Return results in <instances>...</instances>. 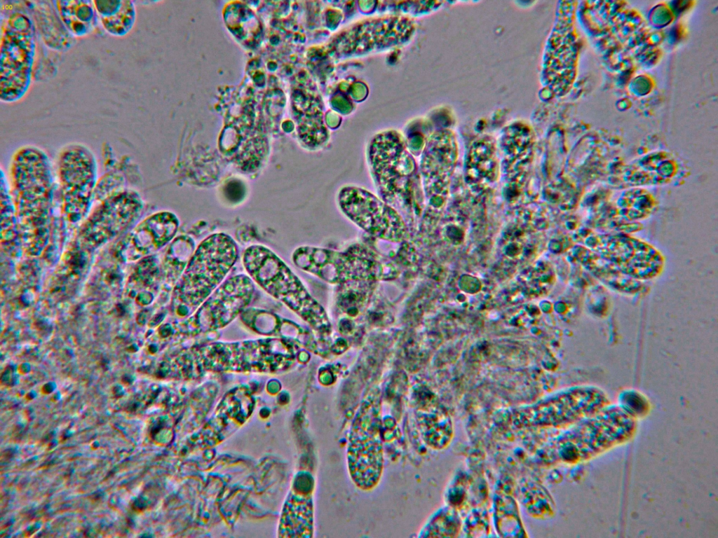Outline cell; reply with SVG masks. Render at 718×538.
Segmentation results:
<instances>
[{"label": "cell", "mask_w": 718, "mask_h": 538, "mask_svg": "<svg viewBox=\"0 0 718 538\" xmlns=\"http://www.w3.org/2000/svg\"><path fill=\"white\" fill-rule=\"evenodd\" d=\"M142 206L135 191H123L109 196L83 220L76 241L88 249L114 241L135 221Z\"/></svg>", "instance_id": "cell-11"}, {"label": "cell", "mask_w": 718, "mask_h": 538, "mask_svg": "<svg viewBox=\"0 0 718 538\" xmlns=\"http://www.w3.org/2000/svg\"><path fill=\"white\" fill-rule=\"evenodd\" d=\"M93 4L103 28L114 36H123L132 29L136 16L130 0H94Z\"/></svg>", "instance_id": "cell-16"}, {"label": "cell", "mask_w": 718, "mask_h": 538, "mask_svg": "<svg viewBox=\"0 0 718 538\" xmlns=\"http://www.w3.org/2000/svg\"><path fill=\"white\" fill-rule=\"evenodd\" d=\"M293 359L288 342L266 338L192 346L174 353L163 364L174 376L191 377L206 371L277 372Z\"/></svg>", "instance_id": "cell-2"}, {"label": "cell", "mask_w": 718, "mask_h": 538, "mask_svg": "<svg viewBox=\"0 0 718 538\" xmlns=\"http://www.w3.org/2000/svg\"><path fill=\"white\" fill-rule=\"evenodd\" d=\"M53 3L61 22L73 36H86L95 28L98 15L93 1L59 0Z\"/></svg>", "instance_id": "cell-14"}, {"label": "cell", "mask_w": 718, "mask_h": 538, "mask_svg": "<svg viewBox=\"0 0 718 538\" xmlns=\"http://www.w3.org/2000/svg\"><path fill=\"white\" fill-rule=\"evenodd\" d=\"M243 261L252 279L267 293L302 313L306 293L298 278L271 250L262 245L250 246L245 250Z\"/></svg>", "instance_id": "cell-12"}, {"label": "cell", "mask_w": 718, "mask_h": 538, "mask_svg": "<svg viewBox=\"0 0 718 538\" xmlns=\"http://www.w3.org/2000/svg\"><path fill=\"white\" fill-rule=\"evenodd\" d=\"M255 291L251 279L245 275L229 277L198 307L191 317L174 323L175 338H189L222 328L250 303Z\"/></svg>", "instance_id": "cell-7"}, {"label": "cell", "mask_w": 718, "mask_h": 538, "mask_svg": "<svg viewBox=\"0 0 718 538\" xmlns=\"http://www.w3.org/2000/svg\"><path fill=\"white\" fill-rule=\"evenodd\" d=\"M61 211L76 223L86 218L95 188L96 160L91 150L79 143L65 146L56 159Z\"/></svg>", "instance_id": "cell-5"}, {"label": "cell", "mask_w": 718, "mask_h": 538, "mask_svg": "<svg viewBox=\"0 0 718 538\" xmlns=\"http://www.w3.org/2000/svg\"><path fill=\"white\" fill-rule=\"evenodd\" d=\"M11 197L21 242L30 254L40 252L49 239L53 179L48 156L27 145L13 153L9 168Z\"/></svg>", "instance_id": "cell-1"}, {"label": "cell", "mask_w": 718, "mask_h": 538, "mask_svg": "<svg viewBox=\"0 0 718 538\" xmlns=\"http://www.w3.org/2000/svg\"><path fill=\"white\" fill-rule=\"evenodd\" d=\"M377 401L366 402L358 412L351 429L347 457L351 477L363 490L379 482L383 469L381 420Z\"/></svg>", "instance_id": "cell-6"}, {"label": "cell", "mask_w": 718, "mask_h": 538, "mask_svg": "<svg viewBox=\"0 0 718 538\" xmlns=\"http://www.w3.org/2000/svg\"><path fill=\"white\" fill-rule=\"evenodd\" d=\"M341 212L370 235L391 242H404L409 229L402 215L369 191L353 186L339 192Z\"/></svg>", "instance_id": "cell-8"}, {"label": "cell", "mask_w": 718, "mask_h": 538, "mask_svg": "<svg viewBox=\"0 0 718 538\" xmlns=\"http://www.w3.org/2000/svg\"><path fill=\"white\" fill-rule=\"evenodd\" d=\"M299 487L292 497V523L290 536L311 537L313 532V505L312 492L314 481L309 474L300 476Z\"/></svg>", "instance_id": "cell-15"}, {"label": "cell", "mask_w": 718, "mask_h": 538, "mask_svg": "<svg viewBox=\"0 0 718 538\" xmlns=\"http://www.w3.org/2000/svg\"><path fill=\"white\" fill-rule=\"evenodd\" d=\"M372 174L382 200L398 212L409 207L413 166L400 139L375 138L370 154Z\"/></svg>", "instance_id": "cell-9"}, {"label": "cell", "mask_w": 718, "mask_h": 538, "mask_svg": "<svg viewBox=\"0 0 718 538\" xmlns=\"http://www.w3.org/2000/svg\"><path fill=\"white\" fill-rule=\"evenodd\" d=\"M237 257V245L226 234L215 233L203 240L174 287L173 314L182 318L192 314L215 291Z\"/></svg>", "instance_id": "cell-3"}, {"label": "cell", "mask_w": 718, "mask_h": 538, "mask_svg": "<svg viewBox=\"0 0 718 538\" xmlns=\"http://www.w3.org/2000/svg\"><path fill=\"white\" fill-rule=\"evenodd\" d=\"M35 26L25 13L15 11L1 27L0 100L12 103L27 92L35 55Z\"/></svg>", "instance_id": "cell-4"}, {"label": "cell", "mask_w": 718, "mask_h": 538, "mask_svg": "<svg viewBox=\"0 0 718 538\" xmlns=\"http://www.w3.org/2000/svg\"><path fill=\"white\" fill-rule=\"evenodd\" d=\"M178 226V219L174 214L157 212L136 225L118 244L121 253L128 258L147 256L170 242Z\"/></svg>", "instance_id": "cell-13"}, {"label": "cell", "mask_w": 718, "mask_h": 538, "mask_svg": "<svg viewBox=\"0 0 718 538\" xmlns=\"http://www.w3.org/2000/svg\"><path fill=\"white\" fill-rule=\"evenodd\" d=\"M376 255L366 247L355 244L340 252L314 247H301L293 254L297 265L330 281L374 280L379 276Z\"/></svg>", "instance_id": "cell-10"}]
</instances>
